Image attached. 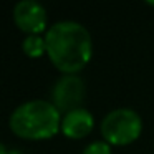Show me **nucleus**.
<instances>
[{
  "instance_id": "1a4fd4ad",
  "label": "nucleus",
  "mask_w": 154,
  "mask_h": 154,
  "mask_svg": "<svg viewBox=\"0 0 154 154\" xmlns=\"http://www.w3.org/2000/svg\"><path fill=\"white\" fill-rule=\"evenodd\" d=\"M7 151H8V147L4 143H0V154H7Z\"/></svg>"
},
{
  "instance_id": "9b49d317",
  "label": "nucleus",
  "mask_w": 154,
  "mask_h": 154,
  "mask_svg": "<svg viewBox=\"0 0 154 154\" xmlns=\"http://www.w3.org/2000/svg\"><path fill=\"white\" fill-rule=\"evenodd\" d=\"M146 5H149V7H154V0H146Z\"/></svg>"
},
{
  "instance_id": "f03ea898",
  "label": "nucleus",
  "mask_w": 154,
  "mask_h": 154,
  "mask_svg": "<svg viewBox=\"0 0 154 154\" xmlns=\"http://www.w3.org/2000/svg\"><path fill=\"white\" fill-rule=\"evenodd\" d=\"M8 126L22 139H50L61 129V113L51 101L28 100L12 111Z\"/></svg>"
},
{
  "instance_id": "6e6552de",
  "label": "nucleus",
  "mask_w": 154,
  "mask_h": 154,
  "mask_svg": "<svg viewBox=\"0 0 154 154\" xmlns=\"http://www.w3.org/2000/svg\"><path fill=\"white\" fill-rule=\"evenodd\" d=\"M83 154H113L111 151V144L106 141H93L85 147Z\"/></svg>"
},
{
  "instance_id": "39448f33",
  "label": "nucleus",
  "mask_w": 154,
  "mask_h": 154,
  "mask_svg": "<svg viewBox=\"0 0 154 154\" xmlns=\"http://www.w3.org/2000/svg\"><path fill=\"white\" fill-rule=\"evenodd\" d=\"M14 22L27 35H40L48 30L47 8L37 0H20L14 5Z\"/></svg>"
},
{
  "instance_id": "20e7f679",
  "label": "nucleus",
  "mask_w": 154,
  "mask_h": 154,
  "mask_svg": "<svg viewBox=\"0 0 154 154\" xmlns=\"http://www.w3.org/2000/svg\"><path fill=\"white\" fill-rule=\"evenodd\" d=\"M85 100V83L78 75H63L51 88V103L60 113L81 108Z\"/></svg>"
},
{
  "instance_id": "423d86ee",
  "label": "nucleus",
  "mask_w": 154,
  "mask_h": 154,
  "mask_svg": "<svg viewBox=\"0 0 154 154\" xmlns=\"http://www.w3.org/2000/svg\"><path fill=\"white\" fill-rule=\"evenodd\" d=\"M94 128V118L86 108L71 109L61 118V133L70 139H81L88 136Z\"/></svg>"
},
{
  "instance_id": "f257e3e1",
  "label": "nucleus",
  "mask_w": 154,
  "mask_h": 154,
  "mask_svg": "<svg viewBox=\"0 0 154 154\" xmlns=\"http://www.w3.org/2000/svg\"><path fill=\"white\" fill-rule=\"evenodd\" d=\"M47 55L63 75H76L91 60L93 40L86 27L75 20L55 22L45 32Z\"/></svg>"
},
{
  "instance_id": "7ed1b4c3",
  "label": "nucleus",
  "mask_w": 154,
  "mask_h": 154,
  "mask_svg": "<svg viewBox=\"0 0 154 154\" xmlns=\"http://www.w3.org/2000/svg\"><path fill=\"white\" fill-rule=\"evenodd\" d=\"M100 131L111 146H128L141 136L143 119L131 108H116L101 119Z\"/></svg>"
},
{
  "instance_id": "0eeeda50",
  "label": "nucleus",
  "mask_w": 154,
  "mask_h": 154,
  "mask_svg": "<svg viewBox=\"0 0 154 154\" xmlns=\"http://www.w3.org/2000/svg\"><path fill=\"white\" fill-rule=\"evenodd\" d=\"M22 50L30 58H40L43 53H47L45 38L40 35H27L22 42Z\"/></svg>"
},
{
  "instance_id": "9d476101",
  "label": "nucleus",
  "mask_w": 154,
  "mask_h": 154,
  "mask_svg": "<svg viewBox=\"0 0 154 154\" xmlns=\"http://www.w3.org/2000/svg\"><path fill=\"white\" fill-rule=\"evenodd\" d=\"M7 154H25V152H23V151H20V149H8Z\"/></svg>"
}]
</instances>
